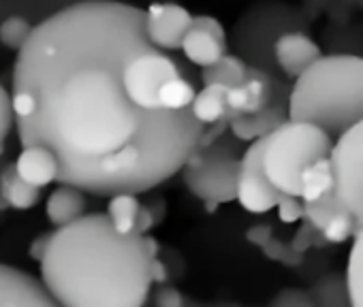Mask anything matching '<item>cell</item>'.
<instances>
[{"label":"cell","instance_id":"4dcf8cb0","mask_svg":"<svg viewBox=\"0 0 363 307\" xmlns=\"http://www.w3.org/2000/svg\"><path fill=\"white\" fill-rule=\"evenodd\" d=\"M276 209H278L280 222H284V224L299 222V220H303V216H306V214H303V203H301L299 197H289V195H284L282 201L276 205Z\"/></svg>","mask_w":363,"mask_h":307},{"label":"cell","instance_id":"ba28073f","mask_svg":"<svg viewBox=\"0 0 363 307\" xmlns=\"http://www.w3.org/2000/svg\"><path fill=\"white\" fill-rule=\"evenodd\" d=\"M265 137L250 141V147L240 158V178H238L235 201L248 214H267V212L276 209V205L284 197L280 190L274 188V184L269 182V178L265 175V169H263Z\"/></svg>","mask_w":363,"mask_h":307},{"label":"cell","instance_id":"277c9868","mask_svg":"<svg viewBox=\"0 0 363 307\" xmlns=\"http://www.w3.org/2000/svg\"><path fill=\"white\" fill-rule=\"evenodd\" d=\"M333 137L306 120H284L265 137L263 169L276 190L301 195V173L308 165L331 154Z\"/></svg>","mask_w":363,"mask_h":307},{"label":"cell","instance_id":"6da1fadb","mask_svg":"<svg viewBox=\"0 0 363 307\" xmlns=\"http://www.w3.org/2000/svg\"><path fill=\"white\" fill-rule=\"evenodd\" d=\"M154 50L145 9L120 0H82L33 28L13 90L28 92L35 109L16 124L22 147L54 154L58 184L92 197L143 195L197 149L203 124L193 109H145L126 88V64Z\"/></svg>","mask_w":363,"mask_h":307},{"label":"cell","instance_id":"d4e9b609","mask_svg":"<svg viewBox=\"0 0 363 307\" xmlns=\"http://www.w3.org/2000/svg\"><path fill=\"white\" fill-rule=\"evenodd\" d=\"M195 94H197L195 83H193V79H189L186 75H177V77L167 79V81L160 86V90H158L160 105H162L164 109H171V111L191 109Z\"/></svg>","mask_w":363,"mask_h":307},{"label":"cell","instance_id":"8992f818","mask_svg":"<svg viewBox=\"0 0 363 307\" xmlns=\"http://www.w3.org/2000/svg\"><path fill=\"white\" fill-rule=\"evenodd\" d=\"M329 158L335 178V195L361 224L363 222V117L333 139Z\"/></svg>","mask_w":363,"mask_h":307},{"label":"cell","instance_id":"3957f363","mask_svg":"<svg viewBox=\"0 0 363 307\" xmlns=\"http://www.w3.org/2000/svg\"><path fill=\"white\" fill-rule=\"evenodd\" d=\"M286 115L312 122L333 139L340 137L363 117V56L323 54L295 77Z\"/></svg>","mask_w":363,"mask_h":307},{"label":"cell","instance_id":"484cf974","mask_svg":"<svg viewBox=\"0 0 363 307\" xmlns=\"http://www.w3.org/2000/svg\"><path fill=\"white\" fill-rule=\"evenodd\" d=\"M310 296L314 299V305H335V299L333 294L340 299V303L344 305H350V299H348V290H346V277L344 275H327L323 277L320 282L314 284L312 290H308Z\"/></svg>","mask_w":363,"mask_h":307},{"label":"cell","instance_id":"2e32d148","mask_svg":"<svg viewBox=\"0 0 363 307\" xmlns=\"http://www.w3.org/2000/svg\"><path fill=\"white\" fill-rule=\"evenodd\" d=\"M84 195L86 192H82L75 186L60 184L48 199V205H45L48 220L56 228L75 222L79 216H84V209H86V197Z\"/></svg>","mask_w":363,"mask_h":307},{"label":"cell","instance_id":"836d02e7","mask_svg":"<svg viewBox=\"0 0 363 307\" xmlns=\"http://www.w3.org/2000/svg\"><path fill=\"white\" fill-rule=\"evenodd\" d=\"M167 279H169V271H167L164 262L158 260V258H154L152 260V282L154 284H164Z\"/></svg>","mask_w":363,"mask_h":307},{"label":"cell","instance_id":"5b68a950","mask_svg":"<svg viewBox=\"0 0 363 307\" xmlns=\"http://www.w3.org/2000/svg\"><path fill=\"white\" fill-rule=\"evenodd\" d=\"M240 139L233 134H220L214 143L206 147H197L182 167V180L186 188L206 201H214L218 205L233 203L238 195V178H240Z\"/></svg>","mask_w":363,"mask_h":307},{"label":"cell","instance_id":"ffe728a7","mask_svg":"<svg viewBox=\"0 0 363 307\" xmlns=\"http://www.w3.org/2000/svg\"><path fill=\"white\" fill-rule=\"evenodd\" d=\"M246 239L250 243L259 245L269 260L282 262L286 267H297V265L303 262V254L293 250L291 243H282L280 239H276L274 233H272V226H267V224H259V226L248 228Z\"/></svg>","mask_w":363,"mask_h":307},{"label":"cell","instance_id":"9c48e42d","mask_svg":"<svg viewBox=\"0 0 363 307\" xmlns=\"http://www.w3.org/2000/svg\"><path fill=\"white\" fill-rule=\"evenodd\" d=\"M193 26V16L175 3H152L145 9V33L160 52H175L182 47L186 33Z\"/></svg>","mask_w":363,"mask_h":307},{"label":"cell","instance_id":"d6a6232c","mask_svg":"<svg viewBox=\"0 0 363 307\" xmlns=\"http://www.w3.org/2000/svg\"><path fill=\"white\" fill-rule=\"evenodd\" d=\"M193 26H195V28H201V30H206V33H212V35H216L218 39H225V41H227L225 26H223L216 18H212V16H193Z\"/></svg>","mask_w":363,"mask_h":307},{"label":"cell","instance_id":"7a4b0ae2","mask_svg":"<svg viewBox=\"0 0 363 307\" xmlns=\"http://www.w3.org/2000/svg\"><path fill=\"white\" fill-rule=\"evenodd\" d=\"M156 239L118 233L107 214H84L48 237L41 282L56 305L141 307L152 288Z\"/></svg>","mask_w":363,"mask_h":307},{"label":"cell","instance_id":"cb8c5ba5","mask_svg":"<svg viewBox=\"0 0 363 307\" xmlns=\"http://www.w3.org/2000/svg\"><path fill=\"white\" fill-rule=\"evenodd\" d=\"M141 203L137 201V195L130 192H118L109 197L107 205V218L111 226L118 233H135L137 226V216H139ZM139 235V233H137Z\"/></svg>","mask_w":363,"mask_h":307},{"label":"cell","instance_id":"9a60e30c","mask_svg":"<svg viewBox=\"0 0 363 307\" xmlns=\"http://www.w3.org/2000/svg\"><path fill=\"white\" fill-rule=\"evenodd\" d=\"M284 120H289L286 115V107L282 105H274V100L257 111V113H244L238 115L229 122V130L235 139H240L242 143H250L259 137L269 134L274 128H278Z\"/></svg>","mask_w":363,"mask_h":307},{"label":"cell","instance_id":"ac0fdd59","mask_svg":"<svg viewBox=\"0 0 363 307\" xmlns=\"http://www.w3.org/2000/svg\"><path fill=\"white\" fill-rule=\"evenodd\" d=\"M0 201L18 212H28L41 201V188L24 182L13 165H7L0 173Z\"/></svg>","mask_w":363,"mask_h":307},{"label":"cell","instance_id":"f546056e","mask_svg":"<svg viewBox=\"0 0 363 307\" xmlns=\"http://www.w3.org/2000/svg\"><path fill=\"white\" fill-rule=\"evenodd\" d=\"M325 243H327V241L320 237V233L303 218V220H301V228L297 231L295 239L291 241V248L303 254L308 248H316V245H325Z\"/></svg>","mask_w":363,"mask_h":307},{"label":"cell","instance_id":"d6986e66","mask_svg":"<svg viewBox=\"0 0 363 307\" xmlns=\"http://www.w3.org/2000/svg\"><path fill=\"white\" fill-rule=\"evenodd\" d=\"M182 52H184L186 60L197 64V66H208L212 62H216L220 56L227 54V41L218 39L212 33H206L201 28L191 26V30L186 33L184 41H182Z\"/></svg>","mask_w":363,"mask_h":307},{"label":"cell","instance_id":"f1b7e54d","mask_svg":"<svg viewBox=\"0 0 363 307\" xmlns=\"http://www.w3.org/2000/svg\"><path fill=\"white\" fill-rule=\"evenodd\" d=\"M16 122V113L11 107V94L0 83V154H5V139L9 137Z\"/></svg>","mask_w":363,"mask_h":307},{"label":"cell","instance_id":"1f68e13d","mask_svg":"<svg viewBox=\"0 0 363 307\" xmlns=\"http://www.w3.org/2000/svg\"><path fill=\"white\" fill-rule=\"evenodd\" d=\"M154 305H158V307H184L186 299L179 294V290L160 284L158 292L154 294Z\"/></svg>","mask_w":363,"mask_h":307},{"label":"cell","instance_id":"e0dca14e","mask_svg":"<svg viewBox=\"0 0 363 307\" xmlns=\"http://www.w3.org/2000/svg\"><path fill=\"white\" fill-rule=\"evenodd\" d=\"M191 109H193V115H195L203 126L214 124V122H218V120L231 122L233 117H238V113L231 111L229 105H227V88H225V86H218V83H208V86H203V88L195 94Z\"/></svg>","mask_w":363,"mask_h":307},{"label":"cell","instance_id":"7402d4cb","mask_svg":"<svg viewBox=\"0 0 363 307\" xmlns=\"http://www.w3.org/2000/svg\"><path fill=\"white\" fill-rule=\"evenodd\" d=\"M246 71H248L246 60H242L240 56H233V54H225L216 62L201 69V81H203V86L218 83L225 88H233L246 79Z\"/></svg>","mask_w":363,"mask_h":307},{"label":"cell","instance_id":"4316f807","mask_svg":"<svg viewBox=\"0 0 363 307\" xmlns=\"http://www.w3.org/2000/svg\"><path fill=\"white\" fill-rule=\"evenodd\" d=\"M33 28L35 26L28 20H24L20 16H11L0 24V43H3L7 50L20 52L26 45V41L30 39Z\"/></svg>","mask_w":363,"mask_h":307},{"label":"cell","instance_id":"5bb4252c","mask_svg":"<svg viewBox=\"0 0 363 307\" xmlns=\"http://www.w3.org/2000/svg\"><path fill=\"white\" fill-rule=\"evenodd\" d=\"M13 167L24 182L37 188L50 186L58 178V163L54 158V154L41 145H24Z\"/></svg>","mask_w":363,"mask_h":307},{"label":"cell","instance_id":"83f0119b","mask_svg":"<svg viewBox=\"0 0 363 307\" xmlns=\"http://www.w3.org/2000/svg\"><path fill=\"white\" fill-rule=\"evenodd\" d=\"M272 307H314V299L308 290L299 288H282L272 301Z\"/></svg>","mask_w":363,"mask_h":307},{"label":"cell","instance_id":"e575fe53","mask_svg":"<svg viewBox=\"0 0 363 307\" xmlns=\"http://www.w3.org/2000/svg\"><path fill=\"white\" fill-rule=\"evenodd\" d=\"M48 237H50V235H41V237H37V239L30 243V258H33V260H41V256H43V252H45V245H48Z\"/></svg>","mask_w":363,"mask_h":307},{"label":"cell","instance_id":"30bf717a","mask_svg":"<svg viewBox=\"0 0 363 307\" xmlns=\"http://www.w3.org/2000/svg\"><path fill=\"white\" fill-rule=\"evenodd\" d=\"M303 214H306L303 218L320 233V237L327 243H344L352 239V235L359 228L357 218L337 199L335 190L316 201L303 203Z\"/></svg>","mask_w":363,"mask_h":307},{"label":"cell","instance_id":"7c38bea8","mask_svg":"<svg viewBox=\"0 0 363 307\" xmlns=\"http://www.w3.org/2000/svg\"><path fill=\"white\" fill-rule=\"evenodd\" d=\"M274 100V79L259 66L246 71V79L240 86L227 88V105L238 115L257 113Z\"/></svg>","mask_w":363,"mask_h":307},{"label":"cell","instance_id":"603a6c76","mask_svg":"<svg viewBox=\"0 0 363 307\" xmlns=\"http://www.w3.org/2000/svg\"><path fill=\"white\" fill-rule=\"evenodd\" d=\"M344 277H346V290H348L350 305L363 307V222L359 224L357 233L352 235V245H350Z\"/></svg>","mask_w":363,"mask_h":307},{"label":"cell","instance_id":"44dd1931","mask_svg":"<svg viewBox=\"0 0 363 307\" xmlns=\"http://www.w3.org/2000/svg\"><path fill=\"white\" fill-rule=\"evenodd\" d=\"M335 190V178H333V167H331V158H318L312 165H308L301 173V195L299 199L303 203L308 201H316L329 192Z\"/></svg>","mask_w":363,"mask_h":307},{"label":"cell","instance_id":"8fae6325","mask_svg":"<svg viewBox=\"0 0 363 307\" xmlns=\"http://www.w3.org/2000/svg\"><path fill=\"white\" fill-rule=\"evenodd\" d=\"M56 301L45 290L43 282L30 273L0 265V307H54Z\"/></svg>","mask_w":363,"mask_h":307},{"label":"cell","instance_id":"52a82bcc","mask_svg":"<svg viewBox=\"0 0 363 307\" xmlns=\"http://www.w3.org/2000/svg\"><path fill=\"white\" fill-rule=\"evenodd\" d=\"M189 69L169 54L154 50L133 58L124 69V81L130 96L145 109H164L158 98L160 86L177 75H186Z\"/></svg>","mask_w":363,"mask_h":307},{"label":"cell","instance_id":"4fadbf2b","mask_svg":"<svg viewBox=\"0 0 363 307\" xmlns=\"http://www.w3.org/2000/svg\"><path fill=\"white\" fill-rule=\"evenodd\" d=\"M323 56L320 45L306 33H284L274 43V58L284 75L295 79Z\"/></svg>","mask_w":363,"mask_h":307}]
</instances>
